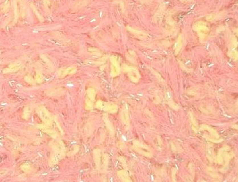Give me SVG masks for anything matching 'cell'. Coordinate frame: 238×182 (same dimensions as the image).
Returning a JSON list of instances; mask_svg holds the SVG:
<instances>
[{"instance_id":"cell-2","label":"cell","mask_w":238,"mask_h":182,"mask_svg":"<svg viewBox=\"0 0 238 182\" xmlns=\"http://www.w3.org/2000/svg\"><path fill=\"white\" fill-rule=\"evenodd\" d=\"M18 69H19V66L15 65V64H13V65H12L9 67V68L6 69V71L7 72H14V71L17 70Z\"/></svg>"},{"instance_id":"cell-3","label":"cell","mask_w":238,"mask_h":182,"mask_svg":"<svg viewBox=\"0 0 238 182\" xmlns=\"http://www.w3.org/2000/svg\"><path fill=\"white\" fill-rule=\"evenodd\" d=\"M31 6H32V8H33V11H34V13H35V14H36V16H37V17H38V19H41V17H42L41 16V15H40L39 13H38V12L37 11V10L36 9V8L34 7V5H33V4H31Z\"/></svg>"},{"instance_id":"cell-4","label":"cell","mask_w":238,"mask_h":182,"mask_svg":"<svg viewBox=\"0 0 238 182\" xmlns=\"http://www.w3.org/2000/svg\"><path fill=\"white\" fill-rule=\"evenodd\" d=\"M43 2H44V4L45 6H46V7L48 8L50 6V1L49 0H43Z\"/></svg>"},{"instance_id":"cell-1","label":"cell","mask_w":238,"mask_h":182,"mask_svg":"<svg viewBox=\"0 0 238 182\" xmlns=\"http://www.w3.org/2000/svg\"><path fill=\"white\" fill-rule=\"evenodd\" d=\"M11 0H6V1L1 5V11L4 13L8 12L9 11L10 8H11Z\"/></svg>"}]
</instances>
